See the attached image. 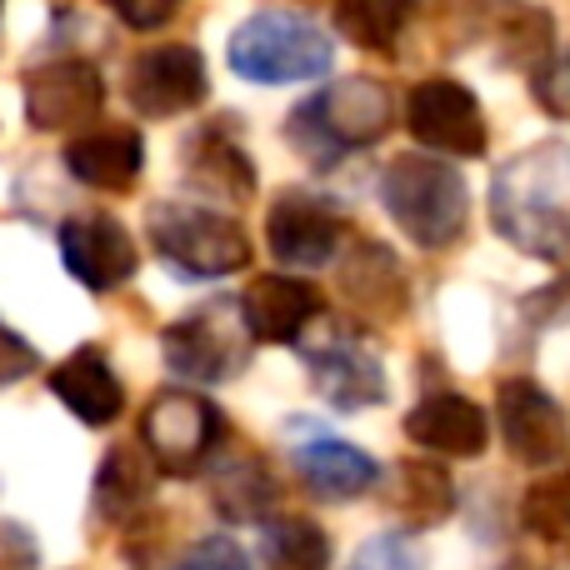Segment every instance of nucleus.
<instances>
[{"label":"nucleus","mask_w":570,"mask_h":570,"mask_svg":"<svg viewBox=\"0 0 570 570\" xmlns=\"http://www.w3.org/2000/svg\"><path fill=\"white\" fill-rule=\"evenodd\" d=\"M491 220L515 250L535 261L570 256V146H541L511 156L491 180Z\"/></svg>","instance_id":"nucleus-1"},{"label":"nucleus","mask_w":570,"mask_h":570,"mask_svg":"<svg viewBox=\"0 0 570 570\" xmlns=\"http://www.w3.org/2000/svg\"><path fill=\"white\" fill-rule=\"evenodd\" d=\"M385 130H391V90L371 76L331 80L321 96L295 106L285 120V140L321 170H331L351 150L381 146Z\"/></svg>","instance_id":"nucleus-2"},{"label":"nucleus","mask_w":570,"mask_h":570,"mask_svg":"<svg viewBox=\"0 0 570 570\" xmlns=\"http://www.w3.org/2000/svg\"><path fill=\"white\" fill-rule=\"evenodd\" d=\"M381 206L421 250H445L465 236L471 190L455 166L405 150L381 170Z\"/></svg>","instance_id":"nucleus-3"},{"label":"nucleus","mask_w":570,"mask_h":570,"mask_svg":"<svg viewBox=\"0 0 570 570\" xmlns=\"http://www.w3.org/2000/svg\"><path fill=\"white\" fill-rule=\"evenodd\" d=\"M150 246L180 281H226L250 266V236L240 220L190 200H160L150 210Z\"/></svg>","instance_id":"nucleus-4"},{"label":"nucleus","mask_w":570,"mask_h":570,"mask_svg":"<svg viewBox=\"0 0 570 570\" xmlns=\"http://www.w3.org/2000/svg\"><path fill=\"white\" fill-rule=\"evenodd\" d=\"M331 36L295 10H261L230 36V70L256 86H295L331 70Z\"/></svg>","instance_id":"nucleus-5"},{"label":"nucleus","mask_w":570,"mask_h":570,"mask_svg":"<svg viewBox=\"0 0 570 570\" xmlns=\"http://www.w3.org/2000/svg\"><path fill=\"white\" fill-rule=\"evenodd\" d=\"M160 355H166V371L186 385H220L246 371L250 331L236 301H206L160 331Z\"/></svg>","instance_id":"nucleus-6"},{"label":"nucleus","mask_w":570,"mask_h":570,"mask_svg":"<svg viewBox=\"0 0 570 570\" xmlns=\"http://www.w3.org/2000/svg\"><path fill=\"white\" fill-rule=\"evenodd\" d=\"M226 421L196 391H160L140 415V451L156 475H200L216 455Z\"/></svg>","instance_id":"nucleus-7"},{"label":"nucleus","mask_w":570,"mask_h":570,"mask_svg":"<svg viewBox=\"0 0 570 570\" xmlns=\"http://www.w3.org/2000/svg\"><path fill=\"white\" fill-rule=\"evenodd\" d=\"M405 130L415 136V146L441 150V156L481 160L491 150V126H485L481 100L471 86L451 76L415 80L405 96Z\"/></svg>","instance_id":"nucleus-8"},{"label":"nucleus","mask_w":570,"mask_h":570,"mask_svg":"<svg viewBox=\"0 0 570 570\" xmlns=\"http://www.w3.org/2000/svg\"><path fill=\"white\" fill-rule=\"evenodd\" d=\"M495 421H501L505 451L531 471L561 465L570 455V415L541 381L511 375V381L495 385Z\"/></svg>","instance_id":"nucleus-9"},{"label":"nucleus","mask_w":570,"mask_h":570,"mask_svg":"<svg viewBox=\"0 0 570 570\" xmlns=\"http://www.w3.org/2000/svg\"><path fill=\"white\" fill-rule=\"evenodd\" d=\"M206 96H210L206 56L196 46H186V40L150 46L126 66V100L146 120H170L180 110H196Z\"/></svg>","instance_id":"nucleus-10"},{"label":"nucleus","mask_w":570,"mask_h":570,"mask_svg":"<svg viewBox=\"0 0 570 570\" xmlns=\"http://www.w3.org/2000/svg\"><path fill=\"white\" fill-rule=\"evenodd\" d=\"M106 110V80L90 60L80 56H60V60H40L26 76V120L36 130H80Z\"/></svg>","instance_id":"nucleus-11"},{"label":"nucleus","mask_w":570,"mask_h":570,"mask_svg":"<svg viewBox=\"0 0 570 570\" xmlns=\"http://www.w3.org/2000/svg\"><path fill=\"white\" fill-rule=\"evenodd\" d=\"M341 210L331 200L311 196V190H281L266 210V246L281 266L291 271H315L325 261H335L341 250Z\"/></svg>","instance_id":"nucleus-12"},{"label":"nucleus","mask_w":570,"mask_h":570,"mask_svg":"<svg viewBox=\"0 0 570 570\" xmlns=\"http://www.w3.org/2000/svg\"><path fill=\"white\" fill-rule=\"evenodd\" d=\"M60 261L86 291H120L140 266V250L130 240V230L120 226L106 210H86V216H70L60 226Z\"/></svg>","instance_id":"nucleus-13"},{"label":"nucleus","mask_w":570,"mask_h":570,"mask_svg":"<svg viewBox=\"0 0 570 570\" xmlns=\"http://www.w3.org/2000/svg\"><path fill=\"white\" fill-rule=\"evenodd\" d=\"M335 281H341V301H345V311H351V321H361V325H395L411 311L405 266L381 240H355L341 256Z\"/></svg>","instance_id":"nucleus-14"},{"label":"nucleus","mask_w":570,"mask_h":570,"mask_svg":"<svg viewBox=\"0 0 570 570\" xmlns=\"http://www.w3.org/2000/svg\"><path fill=\"white\" fill-rule=\"evenodd\" d=\"M236 311H240V321H246L250 341L295 345L305 325L321 321L325 301L305 276H256L236 295Z\"/></svg>","instance_id":"nucleus-15"},{"label":"nucleus","mask_w":570,"mask_h":570,"mask_svg":"<svg viewBox=\"0 0 570 570\" xmlns=\"http://www.w3.org/2000/svg\"><path fill=\"white\" fill-rule=\"evenodd\" d=\"M301 361L311 371V385L335 405V411H371L385 401V371L365 345L331 335V341L301 345Z\"/></svg>","instance_id":"nucleus-16"},{"label":"nucleus","mask_w":570,"mask_h":570,"mask_svg":"<svg viewBox=\"0 0 570 570\" xmlns=\"http://www.w3.org/2000/svg\"><path fill=\"white\" fill-rule=\"evenodd\" d=\"M405 435L421 451L455 455V461H475L491 445V421L485 411L461 391H431L405 411Z\"/></svg>","instance_id":"nucleus-17"},{"label":"nucleus","mask_w":570,"mask_h":570,"mask_svg":"<svg viewBox=\"0 0 570 570\" xmlns=\"http://www.w3.org/2000/svg\"><path fill=\"white\" fill-rule=\"evenodd\" d=\"M295 431H305L295 441V471H301L311 495H321V501H361L381 481V465L361 445L341 441V435H325L321 425H295Z\"/></svg>","instance_id":"nucleus-18"},{"label":"nucleus","mask_w":570,"mask_h":570,"mask_svg":"<svg viewBox=\"0 0 570 570\" xmlns=\"http://www.w3.org/2000/svg\"><path fill=\"white\" fill-rule=\"evenodd\" d=\"M50 395H56L76 421L96 425V431L126 411V385H120V375L110 371L100 345H76V351L50 371Z\"/></svg>","instance_id":"nucleus-19"},{"label":"nucleus","mask_w":570,"mask_h":570,"mask_svg":"<svg viewBox=\"0 0 570 570\" xmlns=\"http://www.w3.org/2000/svg\"><path fill=\"white\" fill-rule=\"evenodd\" d=\"M66 170L90 190L126 196L146 170V146L130 126H96L66 146Z\"/></svg>","instance_id":"nucleus-20"},{"label":"nucleus","mask_w":570,"mask_h":570,"mask_svg":"<svg viewBox=\"0 0 570 570\" xmlns=\"http://www.w3.org/2000/svg\"><path fill=\"white\" fill-rule=\"evenodd\" d=\"M186 180L206 196H226L230 206H246L256 196V166L230 136V126H200L186 146Z\"/></svg>","instance_id":"nucleus-21"},{"label":"nucleus","mask_w":570,"mask_h":570,"mask_svg":"<svg viewBox=\"0 0 570 570\" xmlns=\"http://www.w3.org/2000/svg\"><path fill=\"white\" fill-rule=\"evenodd\" d=\"M210 505L230 525H266L276 521L281 485L261 455H230V461H220L216 481H210Z\"/></svg>","instance_id":"nucleus-22"},{"label":"nucleus","mask_w":570,"mask_h":570,"mask_svg":"<svg viewBox=\"0 0 570 570\" xmlns=\"http://www.w3.org/2000/svg\"><path fill=\"white\" fill-rule=\"evenodd\" d=\"M150 491H156V465L146 461V451L140 445H110L96 471L90 505L106 525H126L150 505Z\"/></svg>","instance_id":"nucleus-23"},{"label":"nucleus","mask_w":570,"mask_h":570,"mask_svg":"<svg viewBox=\"0 0 570 570\" xmlns=\"http://www.w3.org/2000/svg\"><path fill=\"white\" fill-rule=\"evenodd\" d=\"M391 505L405 515V525L415 531H431V525H445L455 515V481L451 471H441L435 461H401L395 465V491Z\"/></svg>","instance_id":"nucleus-24"},{"label":"nucleus","mask_w":570,"mask_h":570,"mask_svg":"<svg viewBox=\"0 0 570 570\" xmlns=\"http://www.w3.org/2000/svg\"><path fill=\"white\" fill-rule=\"evenodd\" d=\"M485 10L495 16V56L515 70H541L546 56H551V16L535 6H521V0H491Z\"/></svg>","instance_id":"nucleus-25"},{"label":"nucleus","mask_w":570,"mask_h":570,"mask_svg":"<svg viewBox=\"0 0 570 570\" xmlns=\"http://www.w3.org/2000/svg\"><path fill=\"white\" fill-rule=\"evenodd\" d=\"M331 16H335V30L355 50L391 56L401 46L405 26H411V0H335Z\"/></svg>","instance_id":"nucleus-26"},{"label":"nucleus","mask_w":570,"mask_h":570,"mask_svg":"<svg viewBox=\"0 0 570 570\" xmlns=\"http://www.w3.org/2000/svg\"><path fill=\"white\" fill-rule=\"evenodd\" d=\"M261 570H331V535L305 515L261 525Z\"/></svg>","instance_id":"nucleus-27"},{"label":"nucleus","mask_w":570,"mask_h":570,"mask_svg":"<svg viewBox=\"0 0 570 570\" xmlns=\"http://www.w3.org/2000/svg\"><path fill=\"white\" fill-rule=\"evenodd\" d=\"M521 525L525 535L546 546H570V465L551 471L521 495Z\"/></svg>","instance_id":"nucleus-28"},{"label":"nucleus","mask_w":570,"mask_h":570,"mask_svg":"<svg viewBox=\"0 0 570 570\" xmlns=\"http://www.w3.org/2000/svg\"><path fill=\"white\" fill-rule=\"evenodd\" d=\"M345 570H425V556L411 531H381L351 556Z\"/></svg>","instance_id":"nucleus-29"},{"label":"nucleus","mask_w":570,"mask_h":570,"mask_svg":"<svg viewBox=\"0 0 570 570\" xmlns=\"http://www.w3.org/2000/svg\"><path fill=\"white\" fill-rule=\"evenodd\" d=\"M170 570H256V566H250V556L240 551L230 535H206V541L190 546Z\"/></svg>","instance_id":"nucleus-30"},{"label":"nucleus","mask_w":570,"mask_h":570,"mask_svg":"<svg viewBox=\"0 0 570 570\" xmlns=\"http://www.w3.org/2000/svg\"><path fill=\"white\" fill-rule=\"evenodd\" d=\"M531 90H535V106H541L546 116L570 120V56L541 66V76L531 80Z\"/></svg>","instance_id":"nucleus-31"},{"label":"nucleus","mask_w":570,"mask_h":570,"mask_svg":"<svg viewBox=\"0 0 570 570\" xmlns=\"http://www.w3.org/2000/svg\"><path fill=\"white\" fill-rule=\"evenodd\" d=\"M116 10V20H126L130 30H160L176 20L180 0H106Z\"/></svg>","instance_id":"nucleus-32"},{"label":"nucleus","mask_w":570,"mask_h":570,"mask_svg":"<svg viewBox=\"0 0 570 570\" xmlns=\"http://www.w3.org/2000/svg\"><path fill=\"white\" fill-rule=\"evenodd\" d=\"M40 365V355H36V345L26 341V335H16L10 325H0V385H10V381H26L30 371Z\"/></svg>","instance_id":"nucleus-33"},{"label":"nucleus","mask_w":570,"mask_h":570,"mask_svg":"<svg viewBox=\"0 0 570 570\" xmlns=\"http://www.w3.org/2000/svg\"><path fill=\"white\" fill-rule=\"evenodd\" d=\"M40 551H36V535L16 521H0V570H36Z\"/></svg>","instance_id":"nucleus-34"},{"label":"nucleus","mask_w":570,"mask_h":570,"mask_svg":"<svg viewBox=\"0 0 570 570\" xmlns=\"http://www.w3.org/2000/svg\"><path fill=\"white\" fill-rule=\"evenodd\" d=\"M501 570H541V566H531V561H505Z\"/></svg>","instance_id":"nucleus-35"},{"label":"nucleus","mask_w":570,"mask_h":570,"mask_svg":"<svg viewBox=\"0 0 570 570\" xmlns=\"http://www.w3.org/2000/svg\"><path fill=\"white\" fill-rule=\"evenodd\" d=\"M0 6H6V0H0Z\"/></svg>","instance_id":"nucleus-36"}]
</instances>
